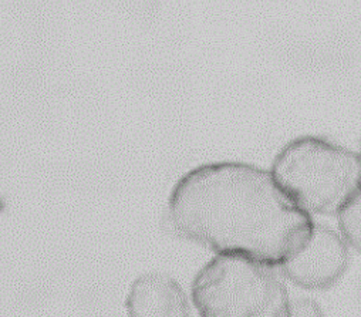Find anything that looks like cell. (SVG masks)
Returning a JSON list of instances; mask_svg holds the SVG:
<instances>
[{"label": "cell", "instance_id": "obj_6", "mask_svg": "<svg viewBox=\"0 0 361 317\" xmlns=\"http://www.w3.org/2000/svg\"><path fill=\"white\" fill-rule=\"evenodd\" d=\"M337 216L344 241L361 254V189L354 194Z\"/></svg>", "mask_w": 361, "mask_h": 317}, {"label": "cell", "instance_id": "obj_4", "mask_svg": "<svg viewBox=\"0 0 361 317\" xmlns=\"http://www.w3.org/2000/svg\"><path fill=\"white\" fill-rule=\"evenodd\" d=\"M348 266V245L336 230L316 225L307 242L286 261L281 271L305 289H326L334 285Z\"/></svg>", "mask_w": 361, "mask_h": 317}, {"label": "cell", "instance_id": "obj_7", "mask_svg": "<svg viewBox=\"0 0 361 317\" xmlns=\"http://www.w3.org/2000/svg\"><path fill=\"white\" fill-rule=\"evenodd\" d=\"M290 317H324L319 304L309 299H299L292 302Z\"/></svg>", "mask_w": 361, "mask_h": 317}, {"label": "cell", "instance_id": "obj_1", "mask_svg": "<svg viewBox=\"0 0 361 317\" xmlns=\"http://www.w3.org/2000/svg\"><path fill=\"white\" fill-rule=\"evenodd\" d=\"M173 230L218 255L281 268L307 242L314 222L274 174L243 163H214L180 178L168 201Z\"/></svg>", "mask_w": 361, "mask_h": 317}, {"label": "cell", "instance_id": "obj_2", "mask_svg": "<svg viewBox=\"0 0 361 317\" xmlns=\"http://www.w3.org/2000/svg\"><path fill=\"white\" fill-rule=\"evenodd\" d=\"M270 173L309 215H338L361 189V154L305 137L279 152Z\"/></svg>", "mask_w": 361, "mask_h": 317}, {"label": "cell", "instance_id": "obj_3", "mask_svg": "<svg viewBox=\"0 0 361 317\" xmlns=\"http://www.w3.org/2000/svg\"><path fill=\"white\" fill-rule=\"evenodd\" d=\"M192 299L202 317H290L292 300L274 266L239 255L211 261Z\"/></svg>", "mask_w": 361, "mask_h": 317}, {"label": "cell", "instance_id": "obj_5", "mask_svg": "<svg viewBox=\"0 0 361 317\" xmlns=\"http://www.w3.org/2000/svg\"><path fill=\"white\" fill-rule=\"evenodd\" d=\"M127 310L130 317H190L184 290L161 273L142 275L131 285Z\"/></svg>", "mask_w": 361, "mask_h": 317}]
</instances>
